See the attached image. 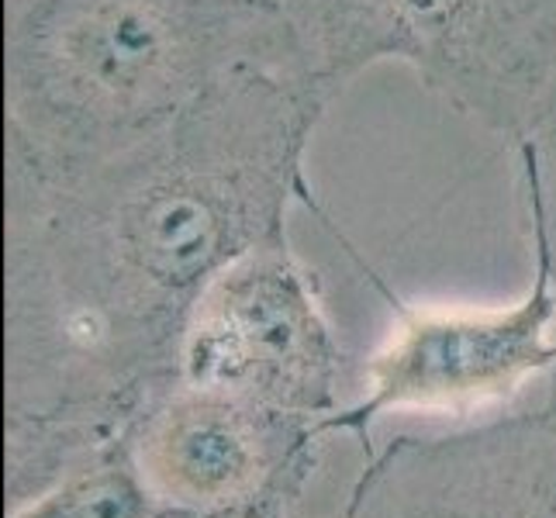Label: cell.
Wrapping results in <instances>:
<instances>
[{
    "mask_svg": "<svg viewBox=\"0 0 556 518\" xmlns=\"http://www.w3.org/2000/svg\"><path fill=\"white\" fill-rule=\"evenodd\" d=\"M329 104L287 49L80 177L4 180V511L136 429L211 280L318 211L304 156Z\"/></svg>",
    "mask_w": 556,
    "mask_h": 518,
    "instance_id": "obj_1",
    "label": "cell"
},
{
    "mask_svg": "<svg viewBox=\"0 0 556 518\" xmlns=\"http://www.w3.org/2000/svg\"><path fill=\"white\" fill-rule=\"evenodd\" d=\"M287 49L298 42L277 4L4 0V180L80 177Z\"/></svg>",
    "mask_w": 556,
    "mask_h": 518,
    "instance_id": "obj_2",
    "label": "cell"
},
{
    "mask_svg": "<svg viewBox=\"0 0 556 518\" xmlns=\"http://www.w3.org/2000/svg\"><path fill=\"white\" fill-rule=\"evenodd\" d=\"M308 70L332 93L380 63L473 125L519 142L556 73V0H277Z\"/></svg>",
    "mask_w": 556,
    "mask_h": 518,
    "instance_id": "obj_3",
    "label": "cell"
},
{
    "mask_svg": "<svg viewBox=\"0 0 556 518\" xmlns=\"http://www.w3.org/2000/svg\"><path fill=\"white\" fill-rule=\"evenodd\" d=\"M342 377L346 353L291 236L256 245L218 274L187 321L184 383L253 401L318 435L342 408Z\"/></svg>",
    "mask_w": 556,
    "mask_h": 518,
    "instance_id": "obj_4",
    "label": "cell"
},
{
    "mask_svg": "<svg viewBox=\"0 0 556 518\" xmlns=\"http://www.w3.org/2000/svg\"><path fill=\"white\" fill-rule=\"evenodd\" d=\"M394 325L363 363L359 397L342 405L321 435L367 429L388 412H470L515 397L556 367V280L549 256L532 242V283L511 304H412L380 277Z\"/></svg>",
    "mask_w": 556,
    "mask_h": 518,
    "instance_id": "obj_5",
    "label": "cell"
},
{
    "mask_svg": "<svg viewBox=\"0 0 556 518\" xmlns=\"http://www.w3.org/2000/svg\"><path fill=\"white\" fill-rule=\"evenodd\" d=\"M149 494L201 518H277L318 464L321 435L236 394L177 383L128 432Z\"/></svg>",
    "mask_w": 556,
    "mask_h": 518,
    "instance_id": "obj_6",
    "label": "cell"
},
{
    "mask_svg": "<svg viewBox=\"0 0 556 518\" xmlns=\"http://www.w3.org/2000/svg\"><path fill=\"white\" fill-rule=\"evenodd\" d=\"M346 518H556V432L540 408L370 456Z\"/></svg>",
    "mask_w": 556,
    "mask_h": 518,
    "instance_id": "obj_7",
    "label": "cell"
},
{
    "mask_svg": "<svg viewBox=\"0 0 556 518\" xmlns=\"http://www.w3.org/2000/svg\"><path fill=\"white\" fill-rule=\"evenodd\" d=\"M163 511L169 508L149 494L125 435L4 518H160Z\"/></svg>",
    "mask_w": 556,
    "mask_h": 518,
    "instance_id": "obj_8",
    "label": "cell"
},
{
    "mask_svg": "<svg viewBox=\"0 0 556 518\" xmlns=\"http://www.w3.org/2000/svg\"><path fill=\"white\" fill-rule=\"evenodd\" d=\"M529 215V236L549 256L556 280V73L529 131L511 146Z\"/></svg>",
    "mask_w": 556,
    "mask_h": 518,
    "instance_id": "obj_9",
    "label": "cell"
},
{
    "mask_svg": "<svg viewBox=\"0 0 556 518\" xmlns=\"http://www.w3.org/2000/svg\"><path fill=\"white\" fill-rule=\"evenodd\" d=\"M540 412H543V418L549 421V429L556 432V367L549 370V388H546V397H543Z\"/></svg>",
    "mask_w": 556,
    "mask_h": 518,
    "instance_id": "obj_10",
    "label": "cell"
},
{
    "mask_svg": "<svg viewBox=\"0 0 556 518\" xmlns=\"http://www.w3.org/2000/svg\"><path fill=\"white\" fill-rule=\"evenodd\" d=\"M160 518H201V515H184V511H163Z\"/></svg>",
    "mask_w": 556,
    "mask_h": 518,
    "instance_id": "obj_11",
    "label": "cell"
},
{
    "mask_svg": "<svg viewBox=\"0 0 556 518\" xmlns=\"http://www.w3.org/2000/svg\"><path fill=\"white\" fill-rule=\"evenodd\" d=\"M249 4H277V0H249Z\"/></svg>",
    "mask_w": 556,
    "mask_h": 518,
    "instance_id": "obj_12",
    "label": "cell"
}]
</instances>
